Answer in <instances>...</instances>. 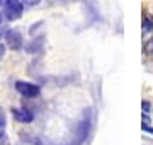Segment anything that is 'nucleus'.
<instances>
[{"label":"nucleus","instance_id":"5","mask_svg":"<svg viewBox=\"0 0 153 145\" xmlns=\"http://www.w3.org/2000/svg\"><path fill=\"white\" fill-rule=\"evenodd\" d=\"M12 114H14V118L17 121L21 123H31L34 120V114L29 109H26V108H12Z\"/></svg>","mask_w":153,"mask_h":145},{"label":"nucleus","instance_id":"12","mask_svg":"<svg viewBox=\"0 0 153 145\" xmlns=\"http://www.w3.org/2000/svg\"><path fill=\"white\" fill-rule=\"evenodd\" d=\"M141 108H143V111H145V113H148V111H150V102H148V101H143Z\"/></svg>","mask_w":153,"mask_h":145},{"label":"nucleus","instance_id":"3","mask_svg":"<svg viewBox=\"0 0 153 145\" xmlns=\"http://www.w3.org/2000/svg\"><path fill=\"white\" fill-rule=\"evenodd\" d=\"M5 43L7 46L10 48V50L17 51L22 48V34L21 31H17V29H9L5 33Z\"/></svg>","mask_w":153,"mask_h":145},{"label":"nucleus","instance_id":"10","mask_svg":"<svg viewBox=\"0 0 153 145\" xmlns=\"http://www.w3.org/2000/svg\"><path fill=\"white\" fill-rule=\"evenodd\" d=\"M4 126H5V116H4V111L0 109V133L4 132Z\"/></svg>","mask_w":153,"mask_h":145},{"label":"nucleus","instance_id":"7","mask_svg":"<svg viewBox=\"0 0 153 145\" xmlns=\"http://www.w3.org/2000/svg\"><path fill=\"white\" fill-rule=\"evenodd\" d=\"M153 29V16H150L148 12L143 14V33H148Z\"/></svg>","mask_w":153,"mask_h":145},{"label":"nucleus","instance_id":"11","mask_svg":"<svg viewBox=\"0 0 153 145\" xmlns=\"http://www.w3.org/2000/svg\"><path fill=\"white\" fill-rule=\"evenodd\" d=\"M22 4H26V5H38L41 0H21Z\"/></svg>","mask_w":153,"mask_h":145},{"label":"nucleus","instance_id":"17","mask_svg":"<svg viewBox=\"0 0 153 145\" xmlns=\"http://www.w3.org/2000/svg\"><path fill=\"white\" fill-rule=\"evenodd\" d=\"M5 4V0H0V5H4Z\"/></svg>","mask_w":153,"mask_h":145},{"label":"nucleus","instance_id":"14","mask_svg":"<svg viewBox=\"0 0 153 145\" xmlns=\"http://www.w3.org/2000/svg\"><path fill=\"white\" fill-rule=\"evenodd\" d=\"M143 130H145V132H148V133H153V128H150L148 125H143Z\"/></svg>","mask_w":153,"mask_h":145},{"label":"nucleus","instance_id":"13","mask_svg":"<svg viewBox=\"0 0 153 145\" xmlns=\"http://www.w3.org/2000/svg\"><path fill=\"white\" fill-rule=\"evenodd\" d=\"M4 55H5V46H4V45H0V60L4 58Z\"/></svg>","mask_w":153,"mask_h":145},{"label":"nucleus","instance_id":"4","mask_svg":"<svg viewBox=\"0 0 153 145\" xmlns=\"http://www.w3.org/2000/svg\"><path fill=\"white\" fill-rule=\"evenodd\" d=\"M16 89L19 90L22 96H26V97H38L39 92H41L36 84L24 82V80H17V82H16Z\"/></svg>","mask_w":153,"mask_h":145},{"label":"nucleus","instance_id":"15","mask_svg":"<svg viewBox=\"0 0 153 145\" xmlns=\"http://www.w3.org/2000/svg\"><path fill=\"white\" fill-rule=\"evenodd\" d=\"M7 31H9V29H5V28H0V38H2V36H5V33Z\"/></svg>","mask_w":153,"mask_h":145},{"label":"nucleus","instance_id":"9","mask_svg":"<svg viewBox=\"0 0 153 145\" xmlns=\"http://www.w3.org/2000/svg\"><path fill=\"white\" fill-rule=\"evenodd\" d=\"M0 145H10V142H9V137H7V133H0Z\"/></svg>","mask_w":153,"mask_h":145},{"label":"nucleus","instance_id":"16","mask_svg":"<svg viewBox=\"0 0 153 145\" xmlns=\"http://www.w3.org/2000/svg\"><path fill=\"white\" fill-rule=\"evenodd\" d=\"M4 17H5V16H4V14L0 12V24H2V21H4Z\"/></svg>","mask_w":153,"mask_h":145},{"label":"nucleus","instance_id":"1","mask_svg":"<svg viewBox=\"0 0 153 145\" xmlns=\"http://www.w3.org/2000/svg\"><path fill=\"white\" fill-rule=\"evenodd\" d=\"M90 132V111H85L83 118L76 123L75 132H73V138H71L70 145H82L88 137Z\"/></svg>","mask_w":153,"mask_h":145},{"label":"nucleus","instance_id":"6","mask_svg":"<svg viewBox=\"0 0 153 145\" xmlns=\"http://www.w3.org/2000/svg\"><path fill=\"white\" fill-rule=\"evenodd\" d=\"M43 46H44V38L39 36V38L33 39V41L26 46V51H27V53H38V51L43 50Z\"/></svg>","mask_w":153,"mask_h":145},{"label":"nucleus","instance_id":"8","mask_svg":"<svg viewBox=\"0 0 153 145\" xmlns=\"http://www.w3.org/2000/svg\"><path fill=\"white\" fill-rule=\"evenodd\" d=\"M145 53L146 55H153V36L145 43Z\"/></svg>","mask_w":153,"mask_h":145},{"label":"nucleus","instance_id":"2","mask_svg":"<svg viewBox=\"0 0 153 145\" xmlns=\"http://www.w3.org/2000/svg\"><path fill=\"white\" fill-rule=\"evenodd\" d=\"M24 12V4L21 0H5L4 4V16L7 21H17Z\"/></svg>","mask_w":153,"mask_h":145}]
</instances>
